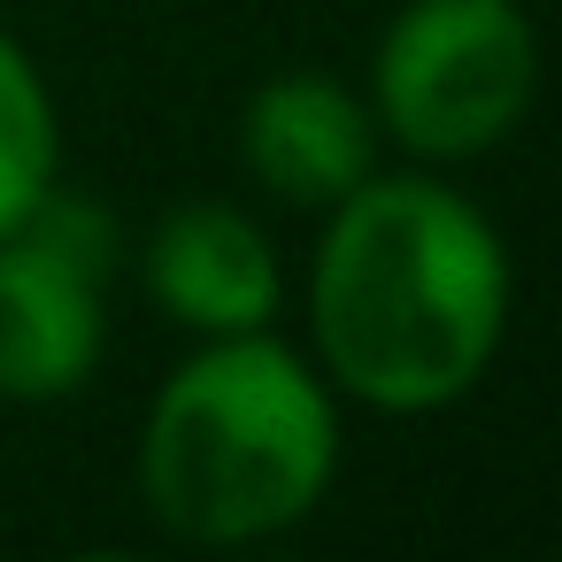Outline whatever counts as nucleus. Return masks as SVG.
I'll list each match as a JSON object with an SVG mask.
<instances>
[{
  "mask_svg": "<svg viewBox=\"0 0 562 562\" xmlns=\"http://www.w3.org/2000/svg\"><path fill=\"white\" fill-rule=\"evenodd\" d=\"M516 262L501 224L439 170H370L316 224L301 324L324 385L370 416H439L508 347Z\"/></svg>",
  "mask_w": 562,
  "mask_h": 562,
  "instance_id": "1",
  "label": "nucleus"
},
{
  "mask_svg": "<svg viewBox=\"0 0 562 562\" xmlns=\"http://www.w3.org/2000/svg\"><path fill=\"white\" fill-rule=\"evenodd\" d=\"M339 393L308 347L262 331L193 339L139 424V501L178 547H262L301 531L339 485Z\"/></svg>",
  "mask_w": 562,
  "mask_h": 562,
  "instance_id": "2",
  "label": "nucleus"
},
{
  "mask_svg": "<svg viewBox=\"0 0 562 562\" xmlns=\"http://www.w3.org/2000/svg\"><path fill=\"white\" fill-rule=\"evenodd\" d=\"M378 139L424 170L508 147L539 101V32L516 0H401L370 47Z\"/></svg>",
  "mask_w": 562,
  "mask_h": 562,
  "instance_id": "3",
  "label": "nucleus"
},
{
  "mask_svg": "<svg viewBox=\"0 0 562 562\" xmlns=\"http://www.w3.org/2000/svg\"><path fill=\"white\" fill-rule=\"evenodd\" d=\"M116 255V216L78 186H55L0 239V401L9 408H55L93 385L109 355Z\"/></svg>",
  "mask_w": 562,
  "mask_h": 562,
  "instance_id": "4",
  "label": "nucleus"
},
{
  "mask_svg": "<svg viewBox=\"0 0 562 562\" xmlns=\"http://www.w3.org/2000/svg\"><path fill=\"white\" fill-rule=\"evenodd\" d=\"M139 285L186 339L262 331L285 308V262L255 209L239 201H178L155 216L139 247Z\"/></svg>",
  "mask_w": 562,
  "mask_h": 562,
  "instance_id": "5",
  "label": "nucleus"
},
{
  "mask_svg": "<svg viewBox=\"0 0 562 562\" xmlns=\"http://www.w3.org/2000/svg\"><path fill=\"white\" fill-rule=\"evenodd\" d=\"M385 162L362 86L331 70H278L239 101V170L285 209H331Z\"/></svg>",
  "mask_w": 562,
  "mask_h": 562,
  "instance_id": "6",
  "label": "nucleus"
},
{
  "mask_svg": "<svg viewBox=\"0 0 562 562\" xmlns=\"http://www.w3.org/2000/svg\"><path fill=\"white\" fill-rule=\"evenodd\" d=\"M63 186V109L32 47L0 24V239Z\"/></svg>",
  "mask_w": 562,
  "mask_h": 562,
  "instance_id": "7",
  "label": "nucleus"
}]
</instances>
